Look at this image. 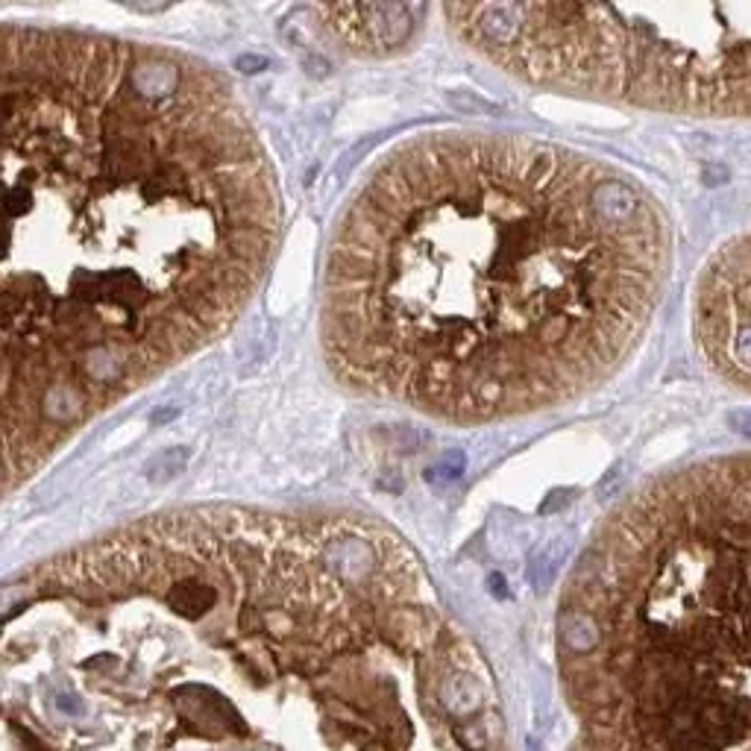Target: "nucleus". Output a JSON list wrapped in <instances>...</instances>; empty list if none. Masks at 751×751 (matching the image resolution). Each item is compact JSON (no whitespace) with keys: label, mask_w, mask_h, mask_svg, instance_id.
I'll return each instance as SVG.
<instances>
[{"label":"nucleus","mask_w":751,"mask_h":751,"mask_svg":"<svg viewBox=\"0 0 751 751\" xmlns=\"http://www.w3.org/2000/svg\"><path fill=\"white\" fill-rule=\"evenodd\" d=\"M3 490L215 344L282 238L232 86L174 47L3 27Z\"/></svg>","instance_id":"1"},{"label":"nucleus","mask_w":751,"mask_h":751,"mask_svg":"<svg viewBox=\"0 0 751 751\" xmlns=\"http://www.w3.org/2000/svg\"><path fill=\"white\" fill-rule=\"evenodd\" d=\"M669 221L628 174L499 133L394 147L332 229L320 347L355 394L455 426L599 388L646 335Z\"/></svg>","instance_id":"2"},{"label":"nucleus","mask_w":751,"mask_h":751,"mask_svg":"<svg viewBox=\"0 0 751 751\" xmlns=\"http://www.w3.org/2000/svg\"><path fill=\"white\" fill-rule=\"evenodd\" d=\"M558 655L573 751H751V452L619 502L567 581Z\"/></svg>","instance_id":"3"},{"label":"nucleus","mask_w":751,"mask_h":751,"mask_svg":"<svg viewBox=\"0 0 751 751\" xmlns=\"http://www.w3.org/2000/svg\"><path fill=\"white\" fill-rule=\"evenodd\" d=\"M443 18L531 86L751 121V3H449Z\"/></svg>","instance_id":"4"},{"label":"nucleus","mask_w":751,"mask_h":751,"mask_svg":"<svg viewBox=\"0 0 751 751\" xmlns=\"http://www.w3.org/2000/svg\"><path fill=\"white\" fill-rule=\"evenodd\" d=\"M693 329L707 367L751 394V229L728 238L699 273Z\"/></svg>","instance_id":"5"},{"label":"nucleus","mask_w":751,"mask_h":751,"mask_svg":"<svg viewBox=\"0 0 751 751\" xmlns=\"http://www.w3.org/2000/svg\"><path fill=\"white\" fill-rule=\"evenodd\" d=\"M317 30L353 56H391L417 33L420 6L408 3H320L306 9Z\"/></svg>","instance_id":"6"},{"label":"nucleus","mask_w":751,"mask_h":751,"mask_svg":"<svg viewBox=\"0 0 751 751\" xmlns=\"http://www.w3.org/2000/svg\"><path fill=\"white\" fill-rule=\"evenodd\" d=\"M728 426H731L737 435L751 438V408H734V411L728 414Z\"/></svg>","instance_id":"7"}]
</instances>
